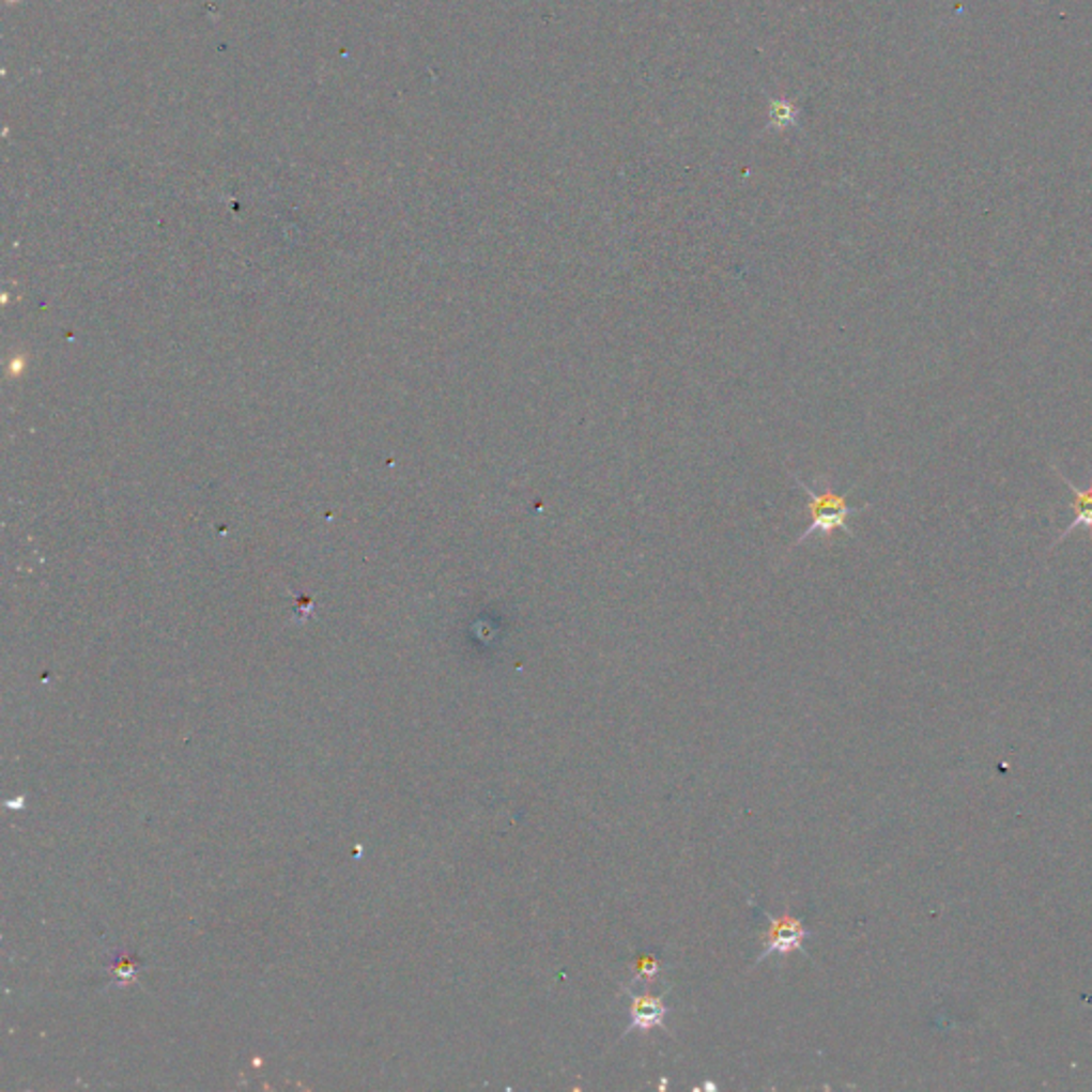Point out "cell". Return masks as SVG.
<instances>
[{
  "mask_svg": "<svg viewBox=\"0 0 1092 1092\" xmlns=\"http://www.w3.org/2000/svg\"><path fill=\"white\" fill-rule=\"evenodd\" d=\"M762 916L768 920V930L764 933V950L759 952V956L755 958V963H762L774 954L779 956H787L789 952H804L802 943L809 935V928L804 926V922L800 918H794L789 913H783V916H770L766 911H762Z\"/></svg>",
  "mask_w": 1092,
  "mask_h": 1092,
  "instance_id": "cell-2",
  "label": "cell"
},
{
  "mask_svg": "<svg viewBox=\"0 0 1092 1092\" xmlns=\"http://www.w3.org/2000/svg\"><path fill=\"white\" fill-rule=\"evenodd\" d=\"M626 995L632 999V1005H630V1025L624 1029V1035H630L634 1031H641V1033H647L651 1029H664V1018L668 1014V1008L664 1003L666 999V993L664 995H653V993H634L630 988H624Z\"/></svg>",
  "mask_w": 1092,
  "mask_h": 1092,
  "instance_id": "cell-3",
  "label": "cell"
},
{
  "mask_svg": "<svg viewBox=\"0 0 1092 1092\" xmlns=\"http://www.w3.org/2000/svg\"><path fill=\"white\" fill-rule=\"evenodd\" d=\"M794 478H796V482L800 485V489H802V491L806 493V497H809V504H806V508H809V527L800 534V538L796 540V544H802L804 540H809V536H811V534H817V532H819L821 536H830L834 529H843L847 536H851V538H853V532H851V527L847 525L849 517L862 514V512H864V510H868L871 506H868V504L858 506V508H856V506H849V504H847V499H845V495L836 493L824 476H819V482H821V487H819V489L815 487V482L806 485L800 476H794Z\"/></svg>",
  "mask_w": 1092,
  "mask_h": 1092,
  "instance_id": "cell-1",
  "label": "cell"
},
{
  "mask_svg": "<svg viewBox=\"0 0 1092 1092\" xmlns=\"http://www.w3.org/2000/svg\"><path fill=\"white\" fill-rule=\"evenodd\" d=\"M1055 472L1063 478V482H1065V485L1070 487V491L1074 493L1072 508L1076 510V517H1074V521L1070 523V527H1067V529H1065V532H1063V534H1061V536H1059V538L1050 544V551H1055L1061 542H1065V540H1067V536H1070V534H1074L1078 527H1087L1089 532H1092V474L1091 478H1089V487H1085V489H1082V487L1074 485V482H1072V480H1070V478H1067V476H1065V474H1063L1057 465H1055Z\"/></svg>",
  "mask_w": 1092,
  "mask_h": 1092,
  "instance_id": "cell-4",
  "label": "cell"
},
{
  "mask_svg": "<svg viewBox=\"0 0 1092 1092\" xmlns=\"http://www.w3.org/2000/svg\"><path fill=\"white\" fill-rule=\"evenodd\" d=\"M660 973V960L651 954H645L636 963V975L634 982H653Z\"/></svg>",
  "mask_w": 1092,
  "mask_h": 1092,
  "instance_id": "cell-5",
  "label": "cell"
}]
</instances>
